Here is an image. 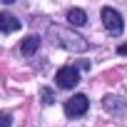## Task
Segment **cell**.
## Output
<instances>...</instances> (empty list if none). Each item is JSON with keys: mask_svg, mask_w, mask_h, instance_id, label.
Segmentation results:
<instances>
[{"mask_svg": "<svg viewBox=\"0 0 127 127\" xmlns=\"http://www.w3.org/2000/svg\"><path fill=\"white\" fill-rule=\"evenodd\" d=\"M47 40L52 45L62 47V50H67V52H85L90 47V42L80 32H75L72 28H65V25H50L47 28Z\"/></svg>", "mask_w": 127, "mask_h": 127, "instance_id": "cell-1", "label": "cell"}, {"mask_svg": "<svg viewBox=\"0 0 127 127\" xmlns=\"http://www.w3.org/2000/svg\"><path fill=\"white\" fill-rule=\"evenodd\" d=\"M102 25H105V30L110 32V35H120L122 32V28H125V23H122V15L115 10V8H102Z\"/></svg>", "mask_w": 127, "mask_h": 127, "instance_id": "cell-2", "label": "cell"}, {"mask_svg": "<svg viewBox=\"0 0 127 127\" xmlns=\"http://www.w3.org/2000/svg\"><path fill=\"white\" fill-rule=\"evenodd\" d=\"M55 82H57V87H62V90H72V87L80 82V72H77V67H72V65L60 67L57 75H55Z\"/></svg>", "mask_w": 127, "mask_h": 127, "instance_id": "cell-3", "label": "cell"}, {"mask_svg": "<svg viewBox=\"0 0 127 127\" xmlns=\"http://www.w3.org/2000/svg\"><path fill=\"white\" fill-rule=\"evenodd\" d=\"M87 107H90V100L85 97V95H72L70 100H65V115L67 117H82L85 112H87Z\"/></svg>", "mask_w": 127, "mask_h": 127, "instance_id": "cell-4", "label": "cell"}, {"mask_svg": "<svg viewBox=\"0 0 127 127\" xmlns=\"http://www.w3.org/2000/svg\"><path fill=\"white\" fill-rule=\"evenodd\" d=\"M102 107H105L107 112H112V115H125V112H127V105H125L122 97H117V95H105V97H102Z\"/></svg>", "mask_w": 127, "mask_h": 127, "instance_id": "cell-5", "label": "cell"}, {"mask_svg": "<svg viewBox=\"0 0 127 127\" xmlns=\"http://www.w3.org/2000/svg\"><path fill=\"white\" fill-rule=\"evenodd\" d=\"M20 30V20L10 13H0V32H15Z\"/></svg>", "mask_w": 127, "mask_h": 127, "instance_id": "cell-6", "label": "cell"}, {"mask_svg": "<svg viewBox=\"0 0 127 127\" xmlns=\"http://www.w3.org/2000/svg\"><path fill=\"white\" fill-rule=\"evenodd\" d=\"M37 50H40V37H37V35H28V37L20 42V52H23L25 57L35 55Z\"/></svg>", "mask_w": 127, "mask_h": 127, "instance_id": "cell-7", "label": "cell"}, {"mask_svg": "<svg viewBox=\"0 0 127 127\" xmlns=\"http://www.w3.org/2000/svg\"><path fill=\"white\" fill-rule=\"evenodd\" d=\"M67 23H70L72 28H82V25L87 23L85 10H80V8H70V10H67Z\"/></svg>", "mask_w": 127, "mask_h": 127, "instance_id": "cell-8", "label": "cell"}, {"mask_svg": "<svg viewBox=\"0 0 127 127\" xmlns=\"http://www.w3.org/2000/svg\"><path fill=\"white\" fill-rule=\"evenodd\" d=\"M0 127H10V115L8 112H0Z\"/></svg>", "mask_w": 127, "mask_h": 127, "instance_id": "cell-9", "label": "cell"}, {"mask_svg": "<svg viewBox=\"0 0 127 127\" xmlns=\"http://www.w3.org/2000/svg\"><path fill=\"white\" fill-rule=\"evenodd\" d=\"M42 102H45V105L52 102V92H50V90H42Z\"/></svg>", "mask_w": 127, "mask_h": 127, "instance_id": "cell-10", "label": "cell"}, {"mask_svg": "<svg viewBox=\"0 0 127 127\" xmlns=\"http://www.w3.org/2000/svg\"><path fill=\"white\" fill-rule=\"evenodd\" d=\"M117 52H120V55H127V42H125V45H120V47H117Z\"/></svg>", "mask_w": 127, "mask_h": 127, "instance_id": "cell-11", "label": "cell"}]
</instances>
